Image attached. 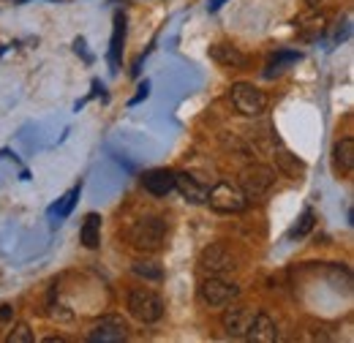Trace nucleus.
Listing matches in <instances>:
<instances>
[{
    "instance_id": "1",
    "label": "nucleus",
    "mask_w": 354,
    "mask_h": 343,
    "mask_svg": "<svg viewBox=\"0 0 354 343\" xmlns=\"http://www.w3.org/2000/svg\"><path fill=\"white\" fill-rule=\"evenodd\" d=\"M272 185H275V169H270L265 164H254V167L240 172V191L248 202L265 199Z\"/></svg>"
},
{
    "instance_id": "2",
    "label": "nucleus",
    "mask_w": 354,
    "mask_h": 343,
    "mask_svg": "<svg viewBox=\"0 0 354 343\" xmlns=\"http://www.w3.org/2000/svg\"><path fill=\"white\" fill-rule=\"evenodd\" d=\"M164 237H167V223L161 218L147 215L131 226V243L139 251H158L164 245Z\"/></svg>"
},
{
    "instance_id": "3",
    "label": "nucleus",
    "mask_w": 354,
    "mask_h": 343,
    "mask_svg": "<svg viewBox=\"0 0 354 343\" xmlns=\"http://www.w3.org/2000/svg\"><path fill=\"white\" fill-rule=\"evenodd\" d=\"M229 98H232L234 109L245 118H259L267 109V95L251 82H234L229 90Z\"/></svg>"
},
{
    "instance_id": "4",
    "label": "nucleus",
    "mask_w": 354,
    "mask_h": 343,
    "mask_svg": "<svg viewBox=\"0 0 354 343\" xmlns=\"http://www.w3.org/2000/svg\"><path fill=\"white\" fill-rule=\"evenodd\" d=\"M205 205H210L216 213L232 215V213H243V210L248 207V199L243 196L240 185H232V183H218V185H213V188L207 191Z\"/></svg>"
},
{
    "instance_id": "5",
    "label": "nucleus",
    "mask_w": 354,
    "mask_h": 343,
    "mask_svg": "<svg viewBox=\"0 0 354 343\" xmlns=\"http://www.w3.org/2000/svg\"><path fill=\"white\" fill-rule=\"evenodd\" d=\"M129 313L142 324H156L164 316V300L150 289H133L129 295Z\"/></svg>"
},
{
    "instance_id": "6",
    "label": "nucleus",
    "mask_w": 354,
    "mask_h": 343,
    "mask_svg": "<svg viewBox=\"0 0 354 343\" xmlns=\"http://www.w3.org/2000/svg\"><path fill=\"white\" fill-rule=\"evenodd\" d=\"M199 295H202V300L207 302L210 308H223V305H229L232 300H237L240 289H237L234 284L223 281L221 275H210V278L202 281Z\"/></svg>"
},
{
    "instance_id": "7",
    "label": "nucleus",
    "mask_w": 354,
    "mask_h": 343,
    "mask_svg": "<svg viewBox=\"0 0 354 343\" xmlns=\"http://www.w3.org/2000/svg\"><path fill=\"white\" fill-rule=\"evenodd\" d=\"M199 264H202V270L210 272V275H223V272H232V270L237 267V259H234V254H232L223 243H213V245H207V248L202 251Z\"/></svg>"
},
{
    "instance_id": "8",
    "label": "nucleus",
    "mask_w": 354,
    "mask_h": 343,
    "mask_svg": "<svg viewBox=\"0 0 354 343\" xmlns=\"http://www.w3.org/2000/svg\"><path fill=\"white\" fill-rule=\"evenodd\" d=\"M254 316H257V308H248V305H234L223 313L221 324L226 330L229 338H245L251 324H254Z\"/></svg>"
},
{
    "instance_id": "9",
    "label": "nucleus",
    "mask_w": 354,
    "mask_h": 343,
    "mask_svg": "<svg viewBox=\"0 0 354 343\" xmlns=\"http://www.w3.org/2000/svg\"><path fill=\"white\" fill-rule=\"evenodd\" d=\"M129 338V324L123 316H104L93 330L90 341L93 343H120Z\"/></svg>"
},
{
    "instance_id": "10",
    "label": "nucleus",
    "mask_w": 354,
    "mask_h": 343,
    "mask_svg": "<svg viewBox=\"0 0 354 343\" xmlns=\"http://www.w3.org/2000/svg\"><path fill=\"white\" fill-rule=\"evenodd\" d=\"M175 188L191 205H205V199H207V188L196 177H191L188 172H175Z\"/></svg>"
},
{
    "instance_id": "11",
    "label": "nucleus",
    "mask_w": 354,
    "mask_h": 343,
    "mask_svg": "<svg viewBox=\"0 0 354 343\" xmlns=\"http://www.w3.org/2000/svg\"><path fill=\"white\" fill-rule=\"evenodd\" d=\"M145 191H150L153 196H169L175 191V172L172 169H150L142 177Z\"/></svg>"
},
{
    "instance_id": "12",
    "label": "nucleus",
    "mask_w": 354,
    "mask_h": 343,
    "mask_svg": "<svg viewBox=\"0 0 354 343\" xmlns=\"http://www.w3.org/2000/svg\"><path fill=\"white\" fill-rule=\"evenodd\" d=\"M210 60H216L218 66H226V68H245L248 66V57L232 44H213L210 46Z\"/></svg>"
},
{
    "instance_id": "13",
    "label": "nucleus",
    "mask_w": 354,
    "mask_h": 343,
    "mask_svg": "<svg viewBox=\"0 0 354 343\" xmlns=\"http://www.w3.org/2000/svg\"><path fill=\"white\" fill-rule=\"evenodd\" d=\"M245 338L251 343H272V341H278V327H275V322H272L267 313H259V310H257L254 324H251V330H248Z\"/></svg>"
},
{
    "instance_id": "14",
    "label": "nucleus",
    "mask_w": 354,
    "mask_h": 343,
    "mask_svg": "<svg viewBox=\"0 0 354 343\" xmlns=\"http://www.w3.org/2000/svg\"><path fill=\"white\" fill-rule=\"evenodd\" d=\"M333 167L338 174H352L354 172V139H341L333 147Z\"/></svg>"
},
{
    "instance_id": "15",
    "label": "nucleus",
    "mask_w": 354,
    "mask_h": 343,
    "mask_svg": "<svg viewBox=\"0 0 354 343\" xmlns=\"http://www.w3.org/2000/svg\"><path fill=\"white\" fill-rule=\"evenodd\" d=\"M80 243H82L88 251H95V248L101 245V215L98 213L85 215L82 229H80Z\"/></svg>"
},
{
    "instance_id": "16",
    "label": "nucleus",
    "mask_w": 354,
    "mask_h": 343,
    "mask_svg": "<svg viewBox=\"0 0 354 343\" xmlns=\"http://www.w3.org/2000/svg\"><path fill=\"white\" fill-rule=\"evenodd\" d=\"M300 60V52H295V49H283V52H278L270 63H267V71L265 77L267 80H272V77H278V74H283L289 66H295Z\"/></svg>"
},
{
    "instance_id": "17",
    "label": "nucleus",
    "mask_w": 354,
    "mask_h": 343,
    "mask_svg": "<svg viewBox=\"0 0 354 343\" xmlns=\"http://www.w3.org/2000/svg\"><path fill=\"white\" fill-rule=\"evenodd\" d=\"M123 41H126V14H115V30H112V49H109V57H112V66H118L120 60V52H123Z\"/></svg>"
},
{
    "instance_id": "18",
    "label": "nucleus",
    "mask_w": 354,
    "mask_h": 343,
    "mask_svg": "<svg viewBox=\"0 0 354 343\" xmlns=\"http://www.w3.org/2000/svg\"><path fill=\"white\" fill-rule=\"evenodd\" d=\"M133 275L145 278V281H164V270L156 261H133Z\"/></svg>"
},
{
    "instance_id": "19",
    "label": "nucleus",
    "mask_w": 354,
    "mask_h": 343,
    "mask_svg": "<svg viewBox=\"0 0 354 343\" xmlns=\"http://www.w3.org/2000/svg\"><path fill=\"white\" fill-rule=\"evenodd\" d=\"M80 194H82V185H74L66 196H63V202L55 207V213H57V218H68L71 215V210H74V205H77V199H80Z\"/></svg>"
},
{
    "instance_id": "20",
    "label": "nucleus",
    "mask_w": 354,
    "mask_h": 343,
    "mask_svg": "<svg viewBox=\"0 0 354 343\" xmlns=\"http://www.w3.org/2000/svg\"><path fill=\"white\" fill-rule=\"evenodd\" d=\"M278 167L286 172L289 177H300V174L306 172V167H303V164H300V161H297V158H295L292 153H286V150H283V153L278 156Z\"/></svg>"
},
{
    "instance_id": "21",
    "label": "nucleus",
    "mask_w": 354,
    "mask_h": 343,
    "mask_svg": "<svg viewBox=\"0 0 354 343\" xmlns=\"http://www.w3.org/2000/svg\"><path fill=\"white\" fill-rule=\"evenodd\" d=\"M313 223H316V215H313V210H303L300 221H297V226L292 229V237H306L310 229H313Z\"/></svg>"
},
{
    "instance_id": "22",
    "label": "nucleus",
    "mask_w": 354,
    "mask_h": 343,
    "mask_svg": "<svg viewBox=\"0 0 354 343\" xmlns=\"http://www.w3.org/2000/svg\"><path fill=\"white\" fill-rule=\"evenodd\" d=\"M8 343H33V333H30V327L25 324V322H19V324H14V330L8 333Z\"/></svg>"
},
{
    "instance_id": "23",
    "label": "nucleus",
    "mask_w": 354,
    "mask_h": 343,
    "mask_svg": "<svg viewBox=\"0 0 354 343\" xmlns=\"http://www.w3.org/2000/svg\"><path fill=\"white\" fill-rule=\"evenodd\" d=\"M46 313H49V319H55V322H71V319H74V313H71L63 302H49V310H46Z\"/></svg>"
},
{
    "instance_id": "24",
    "label": "nucleus",
    "mask_w": 354,
    "mask_h": 343,
    "mask_svg": "<svg viewBox=\"0 0 354 343\" xmlns=\"http://www.w3.org/2000/svg\"><path fill=\"white\" fill-rule=\"evenodd\" d=\"M147 93H150V82H142V85H139V93L131 98V106H136L139 101H145V98H147Z\"/></svg>"
},
{
    "instance_id": "25",
    "label": "nucleus",
    "mask_w": 354,
    "mask_h": 343,
    "mask_svg": "<svg viewBox=\"0 0 354 343\" xmlns=\"http://www.w3.org/2000/svg\"><path fill=\"white\" fill-rule=\"evenodd\" d=\"M74 49H77V52H82V55H85V60H93V57H90L88 52H85V39H77V41H74Z\"/></svg>"
},
{
    "instance_id": "26",
    "label": "nucleus",
    "mask_w": 354,
    "mask_h": 343,
    "mask_svg": "<svg viewBox=\"0 0 354 343\" xmlns=\"http://www.w3.org/2000/svg\"><path fill=\"white\" fill-rule=\"evenodd\" d=\"M221 6H223V0H210V3H207V8H210V11H218Z\"/></svg>"
},
{
    "instance_id": "27",
    "label": "nucleus",
    "mask_w": 354,
    "mask_h": 343,
    "mask_svg": "<svg viewBox=\"0 0 354 343\" xmlns=\"http://www.w3.org/2000/svg\"><path fill=\"white\" fill-rule=\"evenodd\" d=\"M11 316V310H8V305H3V310H0V319H8Z\"/></svg>"
},
{
    "instance_id": "28",
    "label": "nucleus",
    "mask_w": 354,
    "mask_h": 343,
    "mask_svg": "<svg viewBox=\"0 0 354 343\" xmlns=\"http://www.w3.org/2000/svg\"><path fill=\"white\" fill-rule=\"evenodd\" d=\"M306 3H308L310 8H316V6H319V3H322V0H306Z\"/></svg>"
},
{
    "instance_id": "29",
    "label": "nucleus",
    "mask_w": 354,
    "mask_h": 343,
    "mask_svg": "<svg viewBox=\"0 0 354 343\" xmlns=\"http://www.w3.org/2000/svg\"><path fill=\"white\" fill-rule=\"evenodd\" d=\"M14 3H25V0H14Z\"/></svg>"
}]
</instances>
